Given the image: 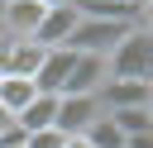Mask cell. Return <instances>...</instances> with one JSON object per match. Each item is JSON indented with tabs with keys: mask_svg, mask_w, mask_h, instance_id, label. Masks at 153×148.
<instances>
[{
	"mask_svg": "<svg viewBox=\"0 0 153 148\" xmlns=\"http://www.w3.org/2000/svg\"><path fill=\"white\" fill-rule=\"evenodd\" d=\"M105 72H110V81H148V72H153V33H143V29L134 24V29L110 48Z\"/></svg>",
	"mask_w": 153,
	"mask_h": 148,
	"instance_id": "cell-1",
	"label": "cell"
},
{
	"mask_svg": "<svg viewBox=\"0 0 153 148\" xmlns=\"http://www.w3.org/2000/svg\"><path fill=\"white\" fill-rule=\"evenodd\" d=\"M134 24H100V19H76V29H72V38H67V48L72 53H91V57H110V48L129 33Z\"/></svg>",
	"mask_w": 153,
	"mask_h": 148,
	"instance_id": "cell-2",
	"label": "cell"
},
{
	"mask_svg": "<svg viewBox=\"0 0 153 148\" xmlns=\"http://www.w3.org/2000/svg\"><path fill=\"white\" fill-rule=\"evenodd\" d=\"M96 119H100V100H96V95H57L53 129H57L62 138H76V134H86Z\"/></svg>",
	"mask_w": 153,
	"mask_h": 148,
	"instance_id": "cell-3",
	"label": "cell"
},
{
	"mask_svg": "<svg viewBox=\"0 0 153 148\" xmlns=\"http://www.w3.org/2000/svg\"><path fill=\"white\" fill-rule=\"evenodd\" d=\"M110 81L105 72V57H91V53H76L67 81H62V95H100V86Z\"/></svg>",
	"mask_w": 153,
	"mask_h": 148,
	"instance_id": "cell-4",
	"label": "cell"
},
{
	"mask_svg": "<svg viewBox=\"0 0 153 148\" xmlns=\"http://www.w3.org/2000/svg\"><path fill=\"white\" fill-rule=\"evenodd\" d=\"M38 19H43L38 0H10V5H0V33L10 43H29L33 29H38Z\"/></svg>",
	"mask_w": 153,
	"mask_h": 148,
	"instance_id": "cell-5",
	"label": "cell"
},
{
	"mask_svg": "<svg viewBox=\"0 0 153 148\" xmlns=\"http://www.w3.org/2000/svg\"><path fill=\"white\" fill-rule=\"evenodd\" d=\"M72 29H76V10H72V5H57V10H43V19H38V29H33L29 43H38L43 53H48V48H67Z\"/></svg>",
	"mask_w": 153,
	"mask_h": 148,
	"instance_id": "cell-6",
	"label": "cell"
},
{
	"mask_svg": "<svg viewBox=\"0 0 153 148\" xmlns=\"http://www.w3.org/2000/svg\"><path fill=\"white\" fill-rule=\"evenodd\" d=\"M72 62H76L72 48H48L43 62H38V72H33V91L38 95H62V81L72 72Z\"/></svg>",
	"mask_w": 153,
	"mask_h": 148,
	"instance_id": "cell-7",
	"label": "cell"
},
{
	"mask_svg": "<svg viewBox=\"0 0 153 148\" xmlns=\"http://www.w3.org/2000/svg\"><path fill=\"white\" fill-rule=\"evenodd\" d=\"M96 100H100V110H139L153 100V86L148 81H105Z\"/></svg>",
	"mask_w": 153,
	"mask_h": 148,
	"instance_id": "cell-8",
	"label": "cell"
},
{
	"mask_svg": "<svg viewBox=\"0 0 153 148\" xmlns=\"http://www.w3.org/2000/svg\"><path fill=\"white\" fill-rule=\"evenodd\" d=\"M38 62H43V48H38V43H0V76H24V81H33Z\"/></svg>",
	"mask_w": 153,
	"mask_h": 148,
	"instance_id": "cell-9",
	"label": "cell"
},
{
	"mask_svg": "<svg viewBox=\"0 0 153 148\" xmlns=\"http://www.w3.org/2000/svg\"><path fill=\"white\" fill-rule=\"evenodd\" d=\"M53 115H57V95H33L19 115H14V129L19 134H38V129H53Z\"/></svg>",
	"mask_w": 153,
	"mask_h": 148,
	"instance_id": "cell-10",
	"label": "cell"
},
{
	"mask_svg": "<svg viewBox=\"0 0 153 148\" xmlns=\"http://www.w3.org/2000/svg\"><path fill=\"white\" fill-rule=\"evenodd\" d=\"M38 91H33V81H24V76H0V110L14 119L29 100H33Z\"/></svg>",
	"mask_w": 153,
	"mask_h": 148,
	"instance_id": "cell-11",
	"label": "cell"
},
{
	"mask_svg": "<svg viewBox=\"0 0 153 148\" xmlns=\"http://www.w3.org/2000/svg\"><path fill=\"white\" fill-rule=\"evenodd\" d=\"M105 119L129 138V134H143V129H153V119H148V105H139V110H105Z\"/></svg>",
	"mask_w": 153,
	"mask_h": 148,
	"instance_id": "cell-12",
	"label": "cell"
},
{
	"mask_svg": "<svg viewBox=\"0 0 153 148\" xmlns=\"http://www.w3.org/2000/svg\"><path fill=\"white\" fill-rule=\"evenodd\" d=\"M81 138H86L91 148H124V134H120V129H115V124L105 119V110H100V119H96V124H91V129H86Z\"/></svg>",
	"mask_w": 153,
	"mask_h": 148,
	"instance_id": "cell-13",
	"label": "cell"
},
{
	"mask_svg": "<svg viewBox=\"0 0 153 148\" xmlns=\"http://www.w3.org/2000/svg\"><path fill=\"white\" fill-rule=\"evenodd\" d=\"M67 138L57 129H38V134H24V148H62Z\"/></svg>",
	"mask_w": 153,
	"mask_h": 148,
	"instance_id": "cell-14",
	"label": "cell"
},
{
	"mask_svg": "<svg viewBox=\"0 0 153 148\" xmlns=\"http://www.w3.org/2000/svg\"><path fill=\"white\" fill-rule=\"evenodd\" d=\"M124 148H153V129H143V134H129V138H124Z\"/></svg>",
	"mask_w": 153,
	"mask_h": 148,
	"instance_id": "cell-15",
	"label": "cell"
},
{
	"mask_svg": "<svg viewBox=\"0 0 153 148\" xmlns=\"http://www.w3.org/2000/svg\"><path fill=\"white\" fill-rule=\"evenodd\" d=\"M0 148H24V134H19V129H14V124H10V129H5V134H0Z\"/></svg>",
	"mask_w": 153,
	"mask_h": 148,
	"instance_id": "cell-16",
	"label": "cell"
},
{
	"mask_svg": "<svg viewBox=\"0 0 153 148\" xmlns=\"http://www.w3.org/2000/svg\"><path fill=\"white\" fill-rule=\"evenodd\" d=\"M139 29H143V33H153V0H143V5H139Z\"/></svg>",
	"mask_w": 153,
	"mask_h": 148,
	"instance_id": "cell-17",
	"label": "cell"
},
{
	"mask_svg": "<svg viewBox=\"0 0 153 148\" xmlns=\"http://www.w3.org/2000/svg\"><path fill=\"white\" fill-rule=\"evenodd\" d=\"M62 148H91V143H86V138H81V134H76V138H67V143H62Z\"/></svg>",
	"mask_w": 153,
	"mask_h": 148,
	"instance_id": "cell-18",
	"label": "cell"
},
{
	"mask_svg": "<svg viewBox=\"0 0 153 148\" xmlns=\"http://www.w3.org/2000/svg\"><path fill=\"white\" fill-rule=\"evenodd\" d=\"M43 10H57V5H72V0H38Z\"/></svg>",
	"mask_w": 153,
	"mask_h": 148,
	"instance_id": "cell-19",
	"label": "cell"
},
{
	"mask_svg": "<svg viewBox=\"0 0 153 148\" xmlns=\"http://www.w3.org/2000/svg\"><path fill=\"white\" fill-rule=\"evenodd\" d=\"M10 124H14V119H10V115H5V110H0V134H5V129H10Z\"/></svg>",
	"mask_w": 153,
	"mask_h": 148,
	"instance_id": "cell-20",
	"label": "cell"
},
{
	"mask_svg": "<svg viewBox=\"0 0 153 148\" xmlns=\"http://www.w3.org/2000/svg\"><path fill=\"white\" fill-rule=\"evenodd\" d=\"M148 119H153V100H148Z\"/></svg>",
	"mask_w": 153,
	"mask_h": 148,
	"instance_id": "cell-21",
	"label": "cell"
},
{
	"mask_svg": "<svg viewBox=\"0 0 153 148\" xmlns=\"http://www.w3.org/2000/svg\"><path fill=\"white\" fill-rule=\"evenodd\" d=\"M139 5H143V0H139Z\"/></svg>",
	"mask_w": 153,
	"mask_h": 148,
	"instance_id": "cell-22",
	"label": "cell"
}]
</instances>
